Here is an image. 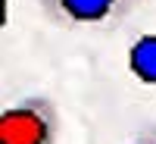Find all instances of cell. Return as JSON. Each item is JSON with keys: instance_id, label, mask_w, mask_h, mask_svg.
I'll return each mask as SVG.
<instances>
[{"instance_id": "obj_3", "label": "cell", "mask_w": 156, "mask_h": 144, "mask_svg": "<svg viewBox=\"0 0 156 144\" xmlns=\"http://www.w3.org/2000/svg\"><path fill=\"white\" fill-rule=\"evenodd\" d=\"M128 72L144 85H156V31L137 35L128 47Z\"/></svg>"}, {"instance_id": "obj_1", "label": "cell", "mask_w": 156, "mask_h": 144, "mask_svg": "<svg viewBox=\"0 0 156 144\" xmlns=\"http://www.w3.org/2000/svg\"><path fill=\"white\" fill-rule=\"evenodd\" d=\"M59 110L44 94H28L3 107L0 113V144H56Z\"/></svg>"}, {"instance_id": "obj_4", "label": "cell", "mask_w": 156, "mask_h": 144, "mask_svg": "<svg viewBox=\"0 0 156 144\" xmlns=\"http://www.w3.org/2000/svg\"><path fill=\"white\" fill-rule=\"evenodd\" d=\"M128 144H156V125L153 128H144V132H140L134 141H128Z\"/></svg>"}, {"instance_id": "obj_2", "label": "cell", "mask_w": 156, "mask_h": 144, "mask_svg": "<svg viewBox=\"0 0 156 144\" xmlns=\"http://www.w3.org/2000/svg\"><path fill=\"white\" fill-rule=\"evenodd\" d=\"M41 13L59 28H100L109 31L131 19L144 0H37Z\"/></svg>"}]
</instances>
